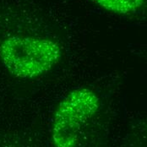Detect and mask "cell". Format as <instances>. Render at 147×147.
I'll return each instance as SVG.
<instances>
[{
	"label": "cell",
	"mask_w": 147,
	"mask_h": 147,
	"mask_svg": "<svg viewBox=\"0 0 147 147\" xmlns=\"http://www.w3.org/2000/svg\"><path fill=\"white\" fill-rule=\"evenodd\" d=\"M62 57L56 42L42 37L12 36L0 43V60L13 76L34 79L53 69Z\"/></svg>",
	"instance_id": "cell-1"
},
{
	"label": "cell",
	"mask_w": 147,
	"mask_h": 147,
	"mask_svg": "<svg viewBox=\"0 0 147 147\" xmlns=\"http://www.w3.org/2000/svg\"><path fill=\"white\" fill-rule=\"evenodd\" d=\"M100 108L96 93L86 87L71 90L57 107L52 126L55 147H76L84 125Z\"/></svg>",
	"instance_id": "cell-2"
},
{
	"label": "cell",
	"mask_w": 147,
	"mask_h": 147,
	"mask_svg": "<svg viewBox=\"0 0 147 147\" xmlns=\"http://www.w3.org/2000/svg\"><path fill=\"white\" fill-rule=\"evenodd\" d=\"M107 11L121 15H128L139 11L145 0H91Z\"/></svg>",
	"instance_id": "cell-3"
}]
</instances>
